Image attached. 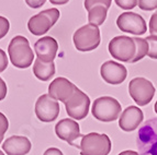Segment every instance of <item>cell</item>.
I'll return each instance as SVG.
<instances>
[{
  "mask_svg": "<svg viewBox=\"0 0 157 155\" xmlns=\"http://www.w3.org/2000/svg\"><path fill=\"white\" fill-rule=\"evenodd\" d=\"M117 25L124 33L143 35L146 33L147 25L144 18L135 12H123L117 19Z\"/></svg>",
  "mask_w": 157,
  "mask_h": 155,
  "instance_id": "cell-10",
  "label": "cell"
},
{
  "mask_svg": "<svg viewBox=\"0 0 157 155\" xmlns=\"http://www.w3.org/2000/svg\"><path fill=\"white\" fill-rule=\"evenodd\" d=\"M140 9L144 11H153L157 9V0H139Z\"/></svg>",
  "mask_w": 157,
  "mask_h": 155,
  "instance_id": "cell-23",
  "label": "cell"
},
{
  "mask_svg": "<svg viewBox=\"0 0 157 155\" xmlns=\"http://www.w3.org/2000/svg\"><path fill=\"white\" fill-rule=\"evenodd\" d=\"M109 52L112 58L123 62L132 63L136 55V44L133 37H128L125 35L115 36L109 43Z\"/></svg>",
  "mask_w": 157,
  "mask_h": 155,
  "instance_id": "cell-5",
  "label": "cell"
},
{
  "mask_svg": "<svg viewBox=\"0 0 157 155\" xmlns=\"http://www.w3.org/2000/svg\"><path fill=\"white\" fill-rule=\"evenodd\" d=\"M8 67V58L7 54L3 52L2 49H0V73L3 72Z\"/></svg>",
  "mask_w": 157,
  "mask_h": 155,
  "instance_id": "cell-28",
  "label": "cell"
},
{
  "mask_svg": "<svg viewBox=\"0 0 157 155\" xmlns=\"http://www.w3.org/2000/svg\"><path fill=\"white\" fill-rule=\"evenodd\" d=\"M59 10L56 8H51L33 16L28 22V29L33 35H43L50 31L51 27L59 19Z\"/></svg>",
  "mask_w": 157,
  "mask_h": 155,
  "instance_id": "cell-7",
  "label": "cell"
},
{
  "mask_svg": "<svg viewBox=\"0 0 157 155\" xmlns=\"http://www.w3.org/2000/svg\"><path fill=\"white\" fill-rule=\"evenodd\" d=\"M90 107V98L86 93L77 88L71 97L65 103L66 113L71 119L81 120L86 118Z\"/></svg>",
  "mask_w": 157,
  "mask_h": 155,
  "instance_id": "cell-9",
  "label": "cell"
},
{
  "mask_svg": "<svg viewBox=\"0 0 157 155\" xmlns=\"http://www.w3.org/2000/svg\"><path fill=\"white\" fill-rule=\"evenodd\" d=\"M114 1L118 7L124 10H131L135 8L139 3V0H114Z\"/></svg>",
  "mask_w": 157,
  "mask_h": 155,
  "instance_id": "cell-24",
  "label": "cell"
},
{
  "mask_svg": "<svg viewBox=\"0 0 157 155\" xmlns=\"http://www.w3.org/2000/svg\"><path fill=\"white\" fill-rule=\"evenodd\" d=\"M147 44H148V52L147 56L152 59H157V36L149 35L146 38Z\"/></svg>",
  "mask_w": 157,
  "mask_h": 155,
  "instance_id": "cell-21",
  "label": "cell"
},
{
  "mask_svg": "<svg viewBox=\"0 0 157 155\" xmlns=\"http://www.w3.org/2000/svg\"><path fill=\"white\" fill-rule=\"evenodd\" d=\"M140 155H157V117L143 124L136 135Z\"/></svg>",
  "mask_w": 157,
  "mask_h": 155,
  "instance_id": "cell-2",
  "label": "cell"
},
{
  "mask_svg": "<svg viewBox=\"0 0 157 155\" xmlns=\"http://www.w3.org/2000/svg\"><path fill=\"white\" fill-rule=\"evenodd\" d=\"M59 104L48 94H43L35 103V115L43 122H52L59 115Z\"/></svg>",
  "mask_w": 157,
  "mask_h": 155,
  "instance_id": "cell-11",
  "label": "cell"
},
{
  "mask_svg": "<svg viewBox=\"0 0 157 155\" xmlns=\"http://www.w3.org/2000/svg\"><path fill=\"white\" fill-rule=\"evenodd\" d=\"M51 3H53V5H65V3H67L69 0H50Z\"/></svg>",
  "mask_w": 157,
  "mask_h": 155,
  "instance_id": "cell-32",
  "label": "cell"
},
{
  "mask_svg": "<svg viewBox=\"0 0 157 155\" xmlns=\"http://www.w3.org/2000/svg\"><path fill=\"white\" fill-rule=\"evenodd\" d=\"M154 109H155V113L157 114V101H156V103H155V106H154Z\"/></svg>",
  "mask_w": 157,
  "mask_h": 155,
  "instance_id": "cell-34",
  "label": "cell"
},
{
  "mask_svg": "<svg viewBox=\"0 0 157 155\" xmlns=\"http://www.w3.org/2000/svg\"><path fill=\"white\" fill-rule=\"evenodd\" d=\"M0 155H6V154H3V153H2V151L0 150Z\"/></svg>",
  "mask_w": 157,
  "mask_h": 155,
  "instance_id": "cell-35",
  "label": "cell"
},
{
  "mask_svg": "<svg viewBox=\"0 0 157 155\" xmlns=\"http://www.w3.org/2000/svg\"><path fill=\"white\" fill-rule=\"evenodd\" d=\"M77 88H78L66 78H56L48 85V95L55 101L63 102L65 104Z\"/></svg>",
  "mask_w": 157,
  "mask_h": 155,
  "instance_id": "cell-13",
  "label": "cell"
},
{
  "mask_svg": "<svg viewBox=\"0 0 157 155\" xmlns=\"http://www.w3.org/2000/svg\"><path fill=\"white\" fill-rule=\"evenodd\" d=\"M110 138L107 135H100L97 132H90L82 135L79 144L80 155H109L111 152Z\"/></svg>",
  "mask_w": 157,
  "mask_h": 155,
  "instance_id": "cell-3",
  "label": "cell"
},
{
  "mask_svg": "<svg viewBox=\"0 0 157 155\" xmlns=\"http://www.w3.org/2000/svg\"><path fill=\"white\" fill-rule=\"evenodd\" d=\"M107 14L108 9L105 5H94L88 11V21H89L90 24H94L96 26L102 25L105 19H107Z\"/></svg>",
  "mask_w": 157,
  "mask_h": 155,
  "instance_id": "cell-19",
  "label": "cell"
},
{
  "mask_svg": "<svg viewBox=\"0 0 157 155\" xmlns=\"http://www.w3.org/2000/svg\"><path fill=\"white\" fill-rule=\"evenodd\" d=\"M8 54L12 65L19 69H26L32 65L34 59L33 50L29 41L24 36L18 35L11 39L8 47Z\"/></svg>",
  "mask_w": 157,
  "mask_h": 155,
  "instance_id": "cell-1",
  "label": "cell"
},
{
  "mask_svg": "<svg viewBox=\"0 0 157 155\" xmlns=\"http://www.w3.org/2000/svg\"><path fill=\"white\" fill-rule=\"evenodd\" d=\"M7 93H8V88H7V84H6L5 81L1 79L0 77V102L5 99V97L7 96Z\"/></svg>",
  "mask_w": 157,
  "mask_h": 155,
  "instance_id": "cell-29",
  "label": "cell"
},
{
  "mask_svg": "<svg viewBox=\"0 0 157 155\" xmlns=\"http://www.w3.org/2000/svg\"><path fill=\"white\" fill-rule=\"evenodd\" d=\"M121 104L111 96H102L94 99L91 113L99 121L111 122L118 119L121 114Z\"/></svg>",
  "mask_w": 157,
  "mask_h": 155,
  "instance_id": "cell-4",
  "label": "cell"
},
{
  "mask_svg": "<svg viewBox=\"0 0 157 155\" xmlns=\"http://www.w3.org/2000/svg\"><path fill=\"white\" fill-rule=\"evenodd\" d=\"M55 133L60 140L66 141L69 145L79 149L75 141L79 138H82V135H80V127L76 120L69 118L59 120L55 126Z\"/></svg>",
  "mask_w": 157,
  "mask_h": 155,
  "instance_id": "cell-12",
  "label": "cell"
},
{
  "mask_svg": "<svg viewBox=\"0 0 157 155\" xmlns=\"http://www.w3.org/2000/svg\"><path fill=\"white\" fill-rule=\"evenodd\" d=\"M31 142L26 137L12 135L2 144V150L7 155H26L31 151Z\"/></svg>",
  "mask_w": 157,
  "mask_h": 155,
  "instance_id": "cell-17",
  "label": "cell"
},
{
  "mask_svg": "<svg viewBox=\"0 0 157 155\" xmlns=\"http://www.w3.org/2000/svg\"><path fill=\"white\" fill-rule=\"evenodd\" d=\"M144 119L143 111L136 106H128L122 111L119 118V127L125 132L134 131Z\"/></svg>",
  "mask_w": 157,
  "mask_h": 155,
  "instance_id": "cell-16",
  "label": "cell"
},
{
  "mask_svg": "<svg viewBox=\"0 0 157 155\" xmlns=\"http://www.w3.org/2000/svg\"><path fill=\"white\" fill-rule=\"evenodd\" d=\"M43 155H64V154L59 149H57V147H50V149H47V150L45 151Z\"/></svg>",
  "mask_w": 157,
  "mask_h": 155,
  "instance_id": "cell-31",
  "label": "cell"
},
{
  "mask_svg": "<svg viewBox=\"0 0 157 155\" xmlns=\"http://www.w3.org/2000/svg\"><path fill=\"white\" fill-rule=\"evenodd\" d=\"M45 1H46V0H25L26 5H29L30 8H33V9L42 7L45 3Z\"/></svg>",
  "mask_w": 157,
  "mask_h": 155,
  "instance_id": "cell-30",
  "label": "cell"
},
{
  "mask_svg": "<svg viewBox=\"0 0 157 155\" xmlns=\"http://www.w3.org/2000/svg\"><path fill=\"white\" fill-rule=\"evenodd\" d=\"M100 74L107 83L112 84V85H118L124 82V80L126 79L128 70L123 65H121L119 62L109 60L102 63L100 68Z\"/></svg>",
  "mask_w": 157,
  "mask_h": 155,
  "instance_id": "cell-14",
  "label": "cell"
},
{
  "mask_svg": "<svg viewBox=\"0 0 157 155\" xmlns=\"http://www.w3.org/2000/svg\"><path fill=\"white\" fill-rule=\"evenodd\" d=\"M119 155H140L137 152H135V151H123V152H121Z\"/></svg>",
  "mask_w": 157,
  "mask_h": 155,
  "instance_id": "cell-33",
  "label": "cell"
},
{
  "mask_svg": "<svg viewBox=\"0 0 157 155\" xmlns=\"http://www.w3.org/2000/svg\"><path fill=\"white\" fill-rule=\"evenodd\" d=\"M9 29H10V22L7 18L0 16V39L8 34Z\"/></svg>",
  "mask_w": 157,
  "mask_h": 155,
  "instance_id": "cell-26",
  "label": "cell"
},
{
  "mask_svg": "<svg viewBox=\"0 0 157 155\" xmlns=\"http://www.w3.org/2000/svg\"><path fill=\"white\" fill-rule=\"evenodd\" d=\"M74 45L79 52H91L100 44V30L94 24H86L74 33Z\"/></svg>",
  "mask_w": 157,
  "mask_h": 155,
  "instance_id": "cell-6",
  "label": "cell"
},
{
  "mask_svg": "<svg viewBox=\"0 0 157 155\" xmlns=\"http://www.w3.org/2000/svg\"><path fill=\"white\" fill-rule=\"evenodd\" d=\"M133 38L136 44V55H135V58L132 61V63L143 59L147 55V52H148V44H147L146 39L141 38V37H133Z\"/></svg>",
  "mask_w": 157,
  "mask_h": 155,
  "instance_id": "cell-20",
  "label": "cell"
},
{
  "mask_svg": "<svg viewBox=\"0 0 157 155\" xmlns=\"http://www.w3.org/2000/svg\"><path fill=\"white\" fill-rule=\"evenodd\" d=\"M155 86L145 78H134L128 83V93L139 106H145L152 102L155 95Z\"/></svg>",
  "mask_w": 157,
  "mask_h": 155,
  "instance_id": "cell-8",
  "label": "cell"
},
{
  "mask_svg": "<svg viewBox=\"0 0 157 155\" xmlns=\"http://www.w3.org/2000/svg\"><path fill=\"white\" fill-rule=\"evenodd\" d=\"M149 33L151 35L157 36V11L154 14H152L149 20Z\"/></svg>",
  "mask_w": 157,
  "mask_h": 155,
  "instance_id": "cell-27",
  "label": "cell"
},
{
  "mask_svg": "<svg viewBox=\"0 0 157 155\" xmlns=\"http://www.w3.org/2000/svg\"><path fill=\"white\" fill-rule=\"evenodd\" d=\"M8 129H9L8 119H7V117H6L2 113H0V143L2 142L5 133L8 131Z\"/></svg>",
  "mask_w": 157,
  "mask_h": 155,
  "instance_id": "cell-25",
  "label": "cell"
},
{
  "mask_svg": "<svg viewBox=\"0 0 157 155\" xmlns=\"http://www.w3.org/2000/svg\"><path fill=\"white\" fill-rule=\"evenodd\" d=\"M34 50L37 59L43 62H53L58 50V44L51 36H44L34 44Z\"/></svg>",
  "mask_w": 157,
  "mask_h": 155,
  "instance_id": "cell-15",
  "label": "cell"
},
{
  "mask_svg": "<svg viewBox=\"0 0 157 155\" xmlns=\"http://www.w3.org/2000/svg\"><path fill=\"white\" fill-rule=\"evenodd\" d=\"M111 2H112V0H85V9L87 11H89L92 7L94 5H105V8L109 9L111 5Z\"/></svg>",
  "mask_w": 157,
  "mask_h": 155,
  "instance_id": "cell-22",
  "label": "cell"
},
{
  "mask_svg": "<svg viewBox=\"0 0 157 155\" xmlns=\"http://www.w3.org/2000/svg\"><path fill=\"white\" fill-rule=\"evenodd\" d=\"M34 75L41 81H48L55 74V65L53 62H43L40 59H35L33 65Z\"/></svg>",
  "mask_w": 157,
  "mask_h": 155,
  "instance_id": "cell-18",
  "label": "cell"
}]
</instances>
